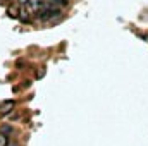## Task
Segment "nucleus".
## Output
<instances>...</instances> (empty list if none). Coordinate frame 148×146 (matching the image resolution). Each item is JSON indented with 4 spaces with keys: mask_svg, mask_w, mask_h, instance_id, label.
<instances>
[{
    "mask_svg": "<svg viewBox=\"0 0 148 146\" xmlns=\"http://www.w3.org/2000/svg\"><path fill=\"white\" fill-rule=\"evenodd\" d=\"M16 107V102L14 100H5V102H2L0 103V115H7V113H10L12 110Z\"/></svg>",
    "mask_w": 148,
    "mask_h": 146,
    "instance_id": "nucleus-2",
    "label": "nucleus"
},
{
    "mask_svg": "<svg viewBox=\"0 0 148 146\" xmlns=\"http://www.w3.org/2000/svg\"><path fill=\"white\" fill-rule=\"evenodd\" d=\"M19 14H21V21H28V19H29V16H28V10L21 9V10H19Z\"/></svg>",
    "mask_w": 148,
    "mask_h": 146,
    "instance_id": "nucleus-4",
    "label": "nucleus"
},
{
    "mask_svg": "<svg viewBox=\"0 0 148 146\" xmlns=\"http://www.w3.org/2000/svg\"><path fill=\"white\" fill-rule=\"evenodd\" d=\"M59 14H60V12H59V10H55V9H50V7H48V9H41V10H38V19H40V21H48V19H52V17H53V16H59Z\"/></svg>",
    "mask_w": 148,
    "mask_h": 146,
    "instance_id": "nucleus-1",
    "label": "nucleus"
},
{
    "mask_svg": "<svg viewBox=\"0 0 148 146\" xmlns=\"http://www.w3.org/2000/svg\"><path fill=\"white\" fill-rule=\"evenodd\" d=\"M50 2H53V3H57V2H60V3H67V0H50Z\"/></svg>",
    "mask_w": 148,
    "mask_h": 146,
    "instance_id": "nucleus-7",
    "label": "nucleus"
},
{
    "mask_svg": "<svg viewBox=\"0 0 148 146\" xmlns=\"http://www.w3.org/2000/svg\"><path fill=\"white\" fill-rule=\"evenodd\" d=\"M0 132H2V134H5V136L12 134V126H9V124H3V126H0Z\"/></svg>",
    "mask_w": 148,
    "mask_h": 146,
    "instance_id": "nucleus-3",
    "label": "nucleus"
},
{
    "mask_svg": "<svg viewBox=\"0 0 148 146\" xmlns=\"http://www.w3.org/2000/svg\"><path fill=\"white\" fill-rule=\"evenodd\" d=\"M7 141H9V139H7V136L0 132V146H7Z\"/></svg>",
    "mask_w": 148,
    "mask_h": 146,
    "instance_id": "nucleus-5",
    "label": "nucleus"
},
{
    "mask_svg": "<svg viewBox=\"0 0 148 146\" xmlns=\"http://www.w3.org/2000/svg\"><path fill=\"white\" fill-rule=\"evenodd\" d=\"M9 16L10 17H17V10L16 9H9Z\"/></svg>",
    "mask_w": 148,
    "mask_h": 146,
    "instance_id": "nucleus-6",
    "label": "nucleus"
},
{
    "mask_svg": "<svg viewBox=\"0 0 148 146\" xmlns=\"http://www.w3.org/2000/svg\"><path fill=\"white\" fill-rule=\"evenodd\" d=\"M7 146H9V145H7ZM10 146H17V145H10Z\"/></svg>",
    "mask_w": 148,
    "mask_h": 146,
    "instance_id": "nucleus-8",
    "label": "nucleus"
}]
</instances>
